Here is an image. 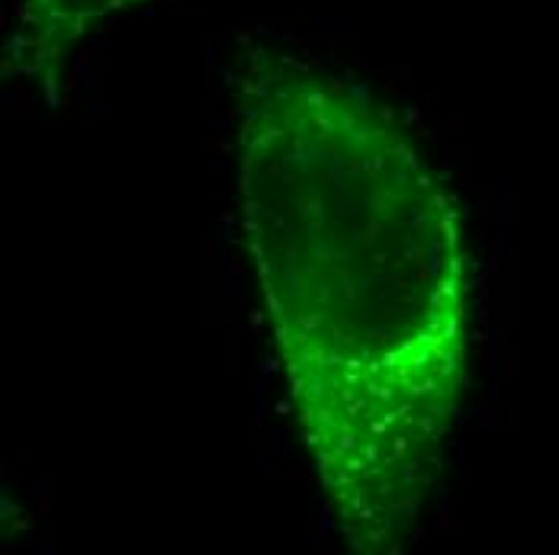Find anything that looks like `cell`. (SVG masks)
<instances>
[{
  "label": "cell",
  "instance_id": "cell-1",
  "mask_svg": "<svg viewBox=\"0 0 559 555\" xmlns=\"http://www.w3.org/2000/svg\"><path fill=\"white\" fill-rule=\"evenodd\" d=\"M238 206L337 530L357 555L405 553L469 383L460 203L367 91L258 46L238 77Z\"/></svg>",
  "mask_w": 559,
  "mask_h": 555
},
{
  "label": "cell",
  "instance_id": "cell-2",
  "mask_svg": "<svg viewBox=\"0 0 559 555\" xmlns=\"http://www.w3.org/2000/svg\"><path fill=\"white\" fill-rule=\"evenodd\" d=\"M135 3L142 0H16L3 49V77L33 84L49 104H58L61 74L71 58Z\"/></svg>",
  "mask_w": 559,
  "mask_h": 555
}]
</instances>
